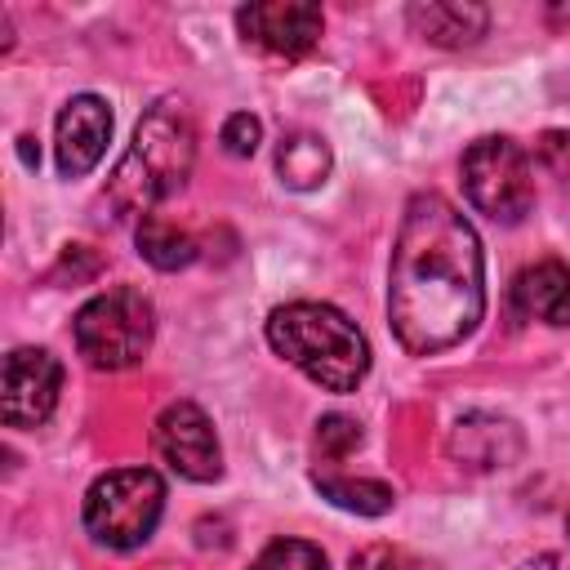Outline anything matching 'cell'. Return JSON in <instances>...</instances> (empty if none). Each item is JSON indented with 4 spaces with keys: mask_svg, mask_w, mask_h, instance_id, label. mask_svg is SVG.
Returning <instances> with one entry per match:
<instances>
[{
    "mask_svg": "<svg viewBox=\"0 0 570 570\" xmlns=\"http://www.w3.org/2000/svg\"><path fill=\"white\" fill-rule=\"evenodd\" d=\"M485 316V254L476 227L441 191L405 200L392 263L387 321L410 356H436L463 343Z\"/></svg>",
    "mask_w": 570,
    "mask_h": 570,
    "instance_id": "obj_1",
    "label": "cell"
},
{
    "mask_svg": "<svg viewBox=\"0 0 570 570\" xmlns=\"http://www.w3.org/2000/svg\"><path fill=\"white\" fill-rule=\"evenodd\" d=\"M196 165V120L178 94L156 98L107 178V200L120 218H147L160 200L187 187Z\"/></svg>",
    "mask_w": 570,
    "mask_h": 570,
    "instance_id": "obj_2",
    "label": "cell"
},
{
    "mask_svg": "<svg viewBox=\"0 0 570 570\" xmlns=\"http://www.w3.org/2000/svg\"><path fill=\"white\" fill-rule=\"evenodd\" d=\"M267 343L321 392H356L361 379L370 374V343L356 330V321L316 298H294L272 307Z\"/></svg>",
    "mask_w": 570,
    "mask_h": 570,
    "instance_id": "obj_3",
    "label": "cell"
},
{
    "mask_svg": "<svg viewBox=\"0 0 570 570\" xmlns=\"http://www.w3.org/2000/svg\"><path fill=\"white\" fill-rule=\"evenodd\" d=\"M71 338L76 352L85 356V365L94 370H134L156 338V307L142 289L134 285H111L102 294H94L76 321H71Z\"/></svg>",
    "mask_w": 570,
    "mask_h": 570,
    "instance_id": "obj_4",
    "label": "cell"
},
{
    "mask_svg": "<svg viewBox=\"0 0 570 570\" xmlns=\"http://www.w3.org/2000/svg\"><path fill=\"white\" fill-rule=\"evenodd\" d=\"M160 517H165V481L151 468H116V472H102L85 490V508H80L85 534L98 548H111V552L142 548L156 534Z\"/></svg>",
    "mask_w": 570,
    "mask_h": 570,
    "instance_id": "obj_5",
    "label": "cell"
},
{
    "mask_svg": "<svg viewBox=\"0 0 570 570\" xmlns=\"http://www.w3.org/2000/svg\"><path fill=\"white\" fill-rule=\"evenodd\" d=\"M459 178L468 205L494 223H521L534 205V165L525 147L512 142L508 134H485L468 142L459 160Z\"/></svg>",
    "mask_w": 570,
    "mask_h": 570,
    "instance_id": "obj_6",
    "label": "cell"
},
{
    "mask_svg": "<svg viewBox=\"0 0 570 570\" xmlns=\"http://www.w3.org/2000/svg\"><path fill=\"white\" fill-rule=\"evenodd\" d=\"M151 450L156 459L196 485H209L223 476V445L209 423V414L196 401H169L151 423Z\"/></svg>",
    "mask_w": 570,
    "mask_h": 570,
    "instance_id": "obj_7",
    "label": "cell"
},
{
    "mask_svg": "<svg viewBox=\"0 0 570 570\" xmlns=\"http://www.w3.org/2000/svg\"><path fill=\"white\" fill-rule=\"evenodd\" d=\"M62 365L45 347H13L0 374V419L4 428H40L58 410Z\"/></svg>",
    "mask_w": 570,
    "mask_h": 570,
    "instance_id": "obj_8",
    "label": "cell"
},
{
    "mask_svg": "<svg viewBox=\"0 0 570 570\" xmlns=\"http://www.w3.org/2000/svg\"><path fill=\"white\" fill-rule=\"evenodd\" d=\"M236 31L245 45H258L272 58H303L321 45L325 13L307 0H258L236 9Z\"/></svg>",
    "mask_w": 570,
    "mask_h": 570,
    "instance_id": "obj_9",
    "label": "cell"
},
{
    "mask_svg": "<svg viewBox=\"0 0 570 570\" xmlns=\"http://www.w3.org/2000/svg\"><path fill=\"white\" fill-rule=\"evenodd\" d=\"M111 142V107L98 94H76L53 120V160L62 178H85Z\"/></svg>",
    "mask_w": 570,
    "mask_h": 570,
    "instance_id": "obj_10",
    "label": "cell"
},
{
    "mask_svg": "<svg viewBox=\"0 0 570 570\" xmlns=\"http://www.w3.org/2000/svg\"><path fill=\"white\" fill-rule=\"evenodd\" d=\"M445 450L459 468H472V472H494V468H512L525 450V436L521 428L508 419V414H490V410H472L463 414L450 436H445Z\"/></svg>",
    "mask_w": 570,
    "mask_h": 570,
    "instance_id": "obj_11",
    "label": "cell"
},
{
    "mask_svg": "<svg viewBox=\"0 0 570 570\" xmlns=\"http://www.w3.org/2000/svg\"><path fill=\"white\" fill-rule=\"evenodd\" d=\"M405 22L414 27V36H423L436 49H468L485 36L490 9L472 0H419L405 9Z\"/></svg>",
    "mask_w": 570,
    "mask_h": 570,
    "instance_id": "obj_12",
    "label": "cell"
},
{
    "mask_svg": "<svg viewBox=\"0 0 570 570\" xmlns=\"http://www.w3.org/2000/svg\"><path fill=\"white\" fill-rule=\"evenodd\" d=\"M512 307L530 321L566 330L570 325V267L557 258H539L521 267L512 281Z\"/></svg>",
    "mask_w": 570,
    "mask_h": 570,
    "instance_id": "obj_13",
    "label": "cell"
},
{
    "mask_svg": "<svg viewBox=\"0 0 570 570\" xmlns=\"http://www.w3.org/2000/svg\"><path fill=\"white\" fill-rule=\"evenodd\" d=\"M334 169V151L321 134L312 129H294L276 142V174L289 191H316Z\"/></svg>",
    "mask_w": 570,
    "mask_h": 570,
    "instance_id": "obj_14",
    "label": "cell"
},
{
    "mask_svg": "<svg viewBox=\"0 0 570 570\" xmlns=\"http://www.w3.org/2000/svg\"><path fill=\"white\" fill-rule=\"evenodd\" d=\"M312 485L321 490V499H330L334 508L356 512V517H383L396 503V490L387 481H374V476H343V472H321L316 468Z\"/></svg>",
    "mask_w": 570,
    "mask_h": 570,
    "instance_id": "obj_15",
    "label": "cell"
},
{
    "mask_svg": "<svg viewBox=\"0 0 570 570\" xmlns=\"http://www.w3.org/2000/svg\"><path fill=\"white\" fill-rule=\"evenodd\" d=\"M134 240H138V254H142L156 272H178V267H187V263L196 258V240H191L178 223H169V218H160V214L138 218Z\"/></svg>",
    "mask_w": 570,
    "mask_h": 570,
    "instance_id": "obj_16",
    "label": "cell"
},
{
    "mask_svg": "<svg viewBox=\"0 0 570 570\" xmlns=\"http://www.w3.org/2000/svg\"><path fill=\"white\" fill-rule=\"evenodd\" d=\"M249 570H330L325 552L307 539H272L254 561Z\"/></svg>",
    "mask_w": 570,
    "mask_h": 570,
    "instance_id": "obj_17",
    "label": "cell"
},
{
    "mask_svg": "<svg viewBox=\"0 0 570 570\" xmlns=\"http://www.w3.org/2000/svg\"><path fill=\"white\" fill-rule=\"evenodd\" d=\"M356 445H361V423H356V419H347V414H325V419L316 423V450H321V459L338 463V459H347Z\"/></svg>",
    "mask_w": 570,
    "mask_h": 570,
    "instance_id": "obj_18",
    "label": "cell"
},
{
    "mask_svg": "<svg viewBox=\"0 0 570 570\" xmlns=\"http://www.w3.org/2000/svg\"><path fill=\"white\" fill-rule=\"evenodd\" d=\"M347 570H432V566L419 552L401 548V543H370V548L352 552Z\"/></svg>",
    "mask_w": 570,
    "mask_h": 570,
    "instance_id": "obj_19",
    "label": "cell"
},
{
    "mask_svg": "<svg viewBox=\"0 0 570 570\" xmlns=\"http://www.w3.org/2000/svg\"><path fill=\"white\" fill-rule=\"evenodd\" d=\"M218 142H223L227 156L249 160V156L258 151V142H263V125H258V116H249V111H232V116L223 120V129H218Z\"/></svg>",
    "mask_w": 570,
    "mask_h": 570,
    "instance_id": "obj_20",
    "label": "cell"
},
{
    "mask_svg": "<svg viewBox=\"0 0 570 570\" xmlns=\"http://www.w3.org/2000/svg\"><path fill=\"white\" fill-rule=\"evenodd\" d=\"M534 156L557 178H570V129H543L539 142H534Z\"/></svg>",
    "mask_w": 570,
    "mask_h": 570,
    "instance_id": "obj_21",
    "label": "cell"
},
{
    "mask_svg": "<svg viewBox=\"0 0 570 570\" xmlns=\"http://www.w3.org/2000/svg\"><path fill=\"white\" fill-rule=\"evenodd\" d=\"M517 570H570V557L548 552V557H534V561H525V566H517Z\"/></svg>",
    "mask_w": 570,
    "mask_h": 570,
    "instance_id": "obj_22",
    "label": "cell"
},
{
    "mask_svg": "<svg viewBox=\"0 0 570 570\" xmlns=\"http://www.w3.org/2000/svg\"><path fill=\"white\" fill-rule=\"evenodd\" d=\"M566 534H570V517H566Z\"/></svg>",
    "mask_w": 570,
    "mask_h": 570,
    "instance_id": "obj_23",
    "label": "cell"
}]
</instances>
